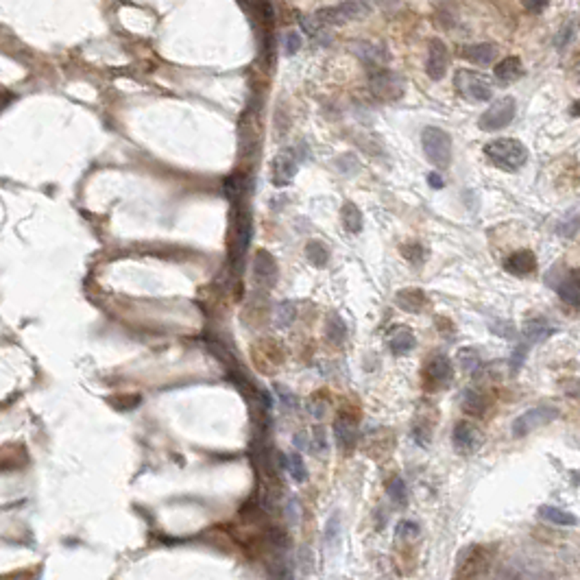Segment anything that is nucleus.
Masks as SVG:
<instances>
[{
	"instance_id": "c756f323",
	"label": "nucleus",
	"mask_w": 580,
	"mask_h": 580,
	"mask_svg": "<svg viewBox=\"0 0 580 580\" xmlns=\"http://www.w3.org/2000/svg\"><path fill=\"white\" fill-rule=\"evenodd\" d=\"M295 317H297V308H295V303H290V301L279 303L277 310H275V323H277V327H288L290 323L295 321Z\"/></svg>"
},
{
	"instance_id": "4c0bfd02",
	"label": "nucleus",
	"mask_w": 580,
	"mask_h": 580,
	"mask_svg": "<svg viewBox=\"0 0 580 580\" xmlns=\"http://www.w3.org/2000/svg\"><path fill=\"white\" fill-rule=\"evenodd\" d=\"M277 395H279V401H282V406L284 408H297V397L293 395V393H288L286 389H282V386H277Z\"/></svg>"
},
{
	"instance_id": "37998d69",
	"label": "nucleus",
	"mask_w": 580,
	"mask_h": 580,
	"mask_svg": "<svg viewBox=\"0 0 580 580\" xmlns=\"http://www.w3.org/2000/svg\"><path fill=\"white\" fill-rule=\"evenodd\" d=\"M569 114H572V116H580V101H576V103L572 105Z\"/></svg>"
},
{
	"instance_id": "2eb2a0df",
	"label": "nucleus",
	"mask_w": 580,
	"mask_h": 580,
	"mask_svg": "<svg viewBox=\"0 0 580 580\" xmlns=\"http://www.w3.org/2000/svg\"><path fill=\"white\" fill-rule=\"evenodd\" d=\"M253 269H256V279H258L262 286L271 288V286L277 282V264H275V260H273L271 253L260 251V253L256 256Z\"/></svg>"
},
{
	"instance_id": "20e7f679",
	"label": "nucleus",
	"mask_w": 580,
	"mask_h": 580,
	"mask_svg": "<svg viewBox=\"0 0 580 580\" xmlns=\"http://www.w3.org/2000/svg\"><path fill=\"white\" fill-rule=\"evenodd\" d=\"M369 90L380 101H386V103L399 101L406 92V79L389 68L375 70V72H369Z\"/></svg>"
},
{
	"instance_id": "412c9836",
	"label": "nucleus",
	"mask_w": 580,
	"mask_h": 580,
	"mask_svg": "<svg viewBox=\"0 0 580 580\" xmlns=\"http://www.w3.org/2000/svg\"><path fill=\"white\" fill-rule=\"evenodd\" d=\"M496 79L502 83H512L524 77V63L519 57H506L496 63Z\"/></svg>"
},
{
	"instance_id": "bb28decb",
	"label": "nucleus",
	"mask_w": 580,
	"mask_h": 580,
	"mask_svg": "<svg viewBox=\"0 0 580 580\" xmlns=\"http://www.w3.org/2000/svg\"><path fill=\"white\" fill-rule=\"evenodd\" d=\"M341 539V512H332L329 519L325 522V530H323V541L327 548H334Z\"/></svg>"
},
{
	"instance_id": "c9c22d12",
	"label": "nucleus",
	"mask_w": 580,
	"mask_h": 580,
	"mask_svg": "<svg viewBox=\"0 0 580 580\" xmlns=\"http://www.w3.org/2000/svg\"><path fill=\"white\" fill-rule=\"evenodd\" d=\"M297 51H301V35L297 31H286L284 33V53L295 55Z\"/></svg>"
},
{
	"instance_id": "b1692460",
	"label": "nucleus",
	"mask_w": 580,
	"mask_h": 580,
	"mask_svg": "<svg viewBox=\"0 0 580 580\" xmlns=\"http://www.w3.org/2000/svg\"><path fill=\"white\" fill-rule=\"evenodd\" d=\"M282 465L295 482L301 484V482L308 480V469H305V462H303L299 452H290L288 456H282Z\"/></svg>"
},
{
	"instance_id": "e433bc0d",
	"label": "nucleus",
	"mask_w": 580,
	"mask_h": 580,
	"mask_svg": "<svg viewBox=\"0 0 580 580\" xmlns=\"http://www.w3.org/2000/svg\"><path fill=\"white\" fill-rule=\"evenodd\" d=\"M526 353H528V347L526 345H517L515 349H512L510 353V365H512V373H517L526 360Z\"/></svg>"
},
{
	"instance_id": "f8f14e48",
	"label": "nucleus",
	"mask_w": 580,
	"mask_h": 580,
	"mask_svg": "<svg viewBox=\"0 0 580 580\" xmlns=\"http://www.w3.org/2000/svg\"><path fill=\"white\" fill-rule=\"evenodd\" d=\"M504 271L515 277H526L537 271V256H534L530 249H519L515 253H510L504 260Z\"/></svg>"
},
{
	"instance_id": "a18cd8bd",
	"label": "nucleus",
	"mask_w": 580,
	"mask_h": 580,
	"mask_svg": "<svg viewBox=\"0 0 580 580\" xmlns=\"http://www.w3.org/2000/svg\"><path fill=\"white\" fill-rule=\"evenodd\" d=\"M578 72H580V61H578Z\"/></svg>"
},
{
	"instance_id": "79ce46f5",
	"label": "nucleus",
	"mask_w": 580,
	"mask_h": 580,
	"mask_svg": "<svg viewBox=\"0 0 580 580\" xmlns=\"http://www.w3.org/2000/svg\"><path fill=\"white\" fill-rule=\"evenodd\" d=\"M524 7H526L528 11H532V13H541V11L548 9V3H526Z\"/></svg>"
},
{
	"instance_id": "a19ab883",
	"label": "nucleus",
	"mask_w": 580,
	"mask_h": 580,
	"mask_svg": "<svg viewBox=\"0 0 580 580\" xmlns=\"http://www.w3.org/2000/svg\"><path fill=\"white\" fill-rule=\"evenodd\" d=\"M428 184H430V186H432L434 190H441L445 182H443L441 172H430V175H428Z\"/></svg>"
},
{
	"instance_id": "c85d7f7f",
	"label": "nucleus",
	"mask_w": 580,
	"mask_h": 580,
	"mask_svg": "<svg viewBox=\"0 0 580 580\" xmlns=\"http://www.w3.org/2000/svg\"><path fill=\"white\" fill-rule=\"evenodd\" d=\"M456 360H458V365L465 369V371H476V369H480V355H478V351L474 349V347H462V349H458V353H456Z\"/></svg>"
},
{
	"instance_id": "6e6552de",
	"label": "nucleus",
	"mask_w": 580,
	"mask_h": 580,
	"mask_svg": "<svg viewBox=\"0 0 580 580\" xmlns=\"http://www.w3.org/2000/svg\"><path fill=\"white\" fill-rule=\"evenodd\" d=\"M423 377L432 389H448L454 380V367L448 355H434L423 369Z\"/></svg>"
},
{
	"instance_id": "2f4dec72",
	"label": "nucleus",
	"mask_w": 580,
	"mask_h": 580,
	"mask_svg": "<svg viewBox=\"0 0 580 580\" xmlns=\"http://www.w3.org/2000/svg\"><path fill=\"white\" fill-rule=\"evenodd\" d=\"M308 450H310L312 454H319V456L327 454L329 445H327V434H325L323 428H315V430H312V434H310V448H308Z\"/></svg>"
},
{
	"instance_id": "0eeeda50",
	"label": "nucleus",
	"mask_w": 580,
	"mask_h": 580,
	"mask_svg": "<svg viewBox=\"0 0 580 580\" xmlns=\"http://www.w3.org/2000/svg\"><path fill=\"white\" fill-rule=\"evenodd\" d=\"M450 63H452V57H450V51H448V44H445L441 37H432V39L428 42L426 75H428L432 81H441L445 75H448Z\"/></svg>"
},
{
	"instance_id": "7ed1b4c3",
	"label": "nucleus",
	"mask_w": 580,
	"mask_h": 580,
	"mask_svg": "<svg viewBox=\"0 0 580 580\" xmlns=\"http://www.w3.org/2000/svg\"><path fill=\"white\" fill-rule=\"evenodd\" d=\"M454 85L456 92L469 103H486L493 99V81L482 72L460 68L454 75Z\"/></svg>"
},
{
	"instance_id": "5701e85b",
	"label": "nucleus",
	"mask_w": 580,
	"mask_h": 580,
	"mask_svg": "<svg viewBox=\"0 0 580 580\" xmlns=\"http://www.w3.org/2000/svg\"><path fill=\"white\" fill-rule=\"evenodd\" d=\"M341 220H343V225L349 234H358L362 232V225H365V218H362V212L360 208L351 203V201H347V203L343 206L341 210Z\"/></svg>"
},
{
	"instance_id": "a211bd4d",
	"label": "nucleus",
	"mask_w": 580,
	"mask_h": 580,
	"mask_svg": "<svg viewBox=\"0 0 580 580\" xmlns=\"http://www.w3.org/2000/svg\"><path fill=\"white\" fill-rule=\"evenodd\" d=\"M395 301L401 310L410 312V315H419V312L423 310V305L428 303V297L419 288H406V290H399Z\"/></svg>"
},
{
	"instance_id": "f3484780",
	"label": "nucleus",
	"mask_w": 580,
	"mask_h": 580,
	"mask_svg": "<svg viewBox=\"0 0 580 580\" xmlns=\"http://www.w3.org/2000/svg\"><path fill=\"white\" fill-rule=\"evenodd\" d=\"M524 336H526V341L528 343H543V341H548L550 336H554L556 334V327L550 323V321H546V319H541V317H534V319H528L526 323H524Z\"/></svg>"
},
{
	"instance_id": "72a5a7b5",
	"label": "nucleus",
	"mask_w": 580,
	"mask_h": 580,
	"mask_svg": "<svg viewBox=\"0 0 580 580\" xmlns=\"http://www.w3.org/2000/svg\"><path fill=\"white\" fill-rule=\"evenodd\" d=\"M576 29H578V22L576 20H572V22H565V25L561 27V31H559V35H556V39H554V44H556V49H565L567 44L574 39V35H576Z\"/></svg>"
},
{
	"instance_id": "4468645a",
	"label": "nucleus",
	"mask_w": 580,
	"mask_h": 580,
	"mask_svg": "<svg viewBox=\"0 0 580 580\" xmlns=\"http://www.w3.org/2000/svg\"><path fill=\"white\" fill-rule=\"evenodd\" d=\"M537 515H539V519H543L552 526H559V528H574L578 524V517L574 515V512H569L561 506H552V504L539 506Z\"/></svg>"
},
{
	"instance_id": "39448f33",
	"label": "nucleus",
	"mask_w": 580,
	"mask_h": 580,
	"mask_svg": "<svg viewBox=\"0 0 580 580\" xmlns=\"http://www.w3.org/2000/svg\"><path fill=\"white\" fill-rule=\"evenodd\" d=\"M515 114H517V101L512 96H502L491 103L488 109L482 111V116L478 118V127L486 133L502 131L512 122Z\"/></svg>"
},
{
	"instance_id": "7c9ffc66",
	"label": "nucleus",
	"mask_w": 580,
	"mask_h": 580,
	"mask_svg": "<svg viewBox=\"0 0 580 580\" xmlns=\"http://www.w3.org/2000/svg\"><path fill=\"white\" fill-rule=\"evenodd\" d=\"M421 534V526L415 522V519H401L399 524H397V528H395V537L397 539H406V541H410V539H417Z\"/></svg>"
},
{
	"instance_id": "f03ea898",
	"label": "nucleus",
	"mask_w": 580,
	"mask_h": 580,
	"mask_svg": "<svg viewBox=\"0 0 580 580\" xmlns=\"http://www.w3.org/2000/svg\"><path fill=\"white\" fill-rule=\"evenodd\" d=\"M421 146L432 166L445 170L452 164V138L448 131L439 127H426L421 131Z\"/></svg>"
},
{
	"instance_id": "c03bdc74",
	"label": "nucleus",
	"mask_w": 580,
	"mask_h": 580,
	"mask_svg": "<svg viewBox=\"0 0 580 580\" xmlns=\"http://www.w3.org/2000/svg\"><path fill=\"white\" fill-rule=\"evenodd\" d=\"M572 480H574V484L580 486V472H574V474H572Z\"/></svg>"
},
{
	"instance_id": "4be33fe9",
	"label": "nucleus",
	"mask_w": 580,
	"mask_h": 580,
	"mask_svg": "<svg viewBox=\"0 0 580 580\" xmlns=\"http://www.w3.org/2000/svg\"><path fill=\"white\" fill-rule=\"evenodd\" d=\"M460 406L467 415H472V417H482L488 408V399L478 393V391H465L462 393V401H460Z\"/></svg>"
},
{
	"instance_id": "473e14b6",
	"label": "nucleus",
	"mask_w": 580,
	"mask_h": 580,
	"mask_svg": "<svg viewBox=\"0 0 580 580\" xmlns=\"http://www.w3.org/2000/svg\"><path fill=\"white\" fill-rule=\"evenodd\" d=\"M345 323L341 321V317L339 315H332L329 317V321H327V339L332 341V343H336V345H341L343 341H345Z\"/></svg>"
},
{
	"instance_id": "9b49d317",
	"label": "nucleus",
	"mask_w": 580,
	"mask_h": 580,
	"mask_svg": "<svg viewBox=\"0 0 580 580\" xmlns=\"http://www.w3.org/2000/svg\"><path fill=\"white\" fill-rule=\"evenodd\" d=\"M297 166H299V162L295 158V151L293 149H284L275 158V162H273V184L279 186V188L288 186L290 182L295 179Z\"/></svg>"
},
{
	"instance_id": "9d476101",
	"label": "nucleus",
	"mask_w": 580,
	"mask_h": 580,
	"mask_svg": "<svg viewBox=\"0 0 580 580\" xmlns=\"http://www.w3.org/2000/svg\"><path fill=\"white\" fill-rule=\"evenodd\" d=\"M351 51L360 57V61L367 65L371 72L375 70H382L386 68V63L391 61V55L384 46H377V44H371V42H358L353 44Z\"/></svg>"
},
{
	"instance_id": "ea45409f",
	"label": "nucleus",
	"mask_w": 580,
	"mask_h": 580,
	"mask_svg": "<svg viewBox=\"0 0 580 580\" xmlns=\"http://www.w3.org/2000/svg\"><path fill=\"white\" fill-rule=\"evenodd\" d=\"M293 445L297 448V452H299V450H308V448H310V434H305V432H297V434H295V439H293Z\"/></svg>"
},
{
	"instance_id": "aec40b11",
	"label": "nucleus",
	"mask_w": 580,
	"mask_h": 580,
	"mask_svg": "<svg viewBox=\"0 0 580 580\" xmlns=\"http://www.w3.org/2000/svg\"><path fill=\"white\" fill-rule=\"evenodd\" d=\"M559 297L569 305H580V271H569L565 277H561L559 284Z\"/></svg>"
},
{
	"instance_id": "58836bf2",
	"label": "nucleus",
	"mask_w": 580,
	"mask_h": 580,
	"mask_svg": "<svg viewBox=\"0 0 580 580\" xmlns=\"http://www.w3.org/2000/svg\"><path fill=\"white\" fill-rule=\"evenodd\" d=\"M286 515H288V522L290 524H297L299 522V502L295 498H290L288 504H286Z\"/></svg>"
},
{
	"instance_id": "f704fd0d",
	"label": "nucleus",
	"mask_w": 580,
	"mask_h": 580,
	"mask_svg": "<svg viewBox=\"0 0 580 580\" xmlns=\"http://www.w3.org/2000/svg\"><path fill=\"white\" fill-rule=\"evenodd\" d=\"M339 11L343 13V18H345V20H351V18H362V15H367L369 5H365V3H343V5H339Z\"/></svg>"
},
{
	"instance_id": "6ab92c4d",
	"label": "nucleus",
	"mask_w": 580,
	"mask_h": 580,
	"mask_svg": "<svg viewBox=\"0 0 580 580\" xmlns=\"http://www.w3.org/2000/svg\"><path fill=\"white\" fill-rule=\"evenodd\" d=\"M389 347L395 355H406L417 347V339L408 327H395V329H391Z\"/></svg>"
},
{
	"instance_id": "a878e982",
	"label": "nucleus",
	"mask_w": 580,
	"mask_h": 580,
	"mask_svg": "<svg viewBox=\"0 0 580 580\" xmlns=\"http://www.w3.org/2000/svg\"><path fill=\"white\" fill-rule=\"evenodd\" d=\"M305 258L315 266H319V269H323V266L327 264V260H329V251L321 240H310L308 247H305Z\"/></svg>"
},
{
	"instance_id": "ddd939ff",
	"label": "nucleus",
	"mask_w": 580,
	"mask_h": 580,
	"mask_svg": "<svg viewBox=\"0 0 580 580\" xmlns=\"http://www.w3.org/2000/svg\"><path fill=\"white\" fill-rule=\"evenodd\" d=\"M334 439H336L339 448L345 454H349L355 448V443H358V430H355L353 421L347 417H339L334 421Z\"/></svg>"
},
{
	"instance_id": "423d86ee",
	"label": "nucleus",
	"mask_w": 580,
	"mask_h": 580,
	"mask_svg": "<svg viewBox=\"0 0 580 580\" xmlns=\"http://www.w3.org/2000/svg\"><path fill=\"white\" fill-rule=\"evenodd\" d=\"M561 415V410L556 408V406H534L526 412H522L515 421H512V426H510V432L515 439H522V436H528L530 432L534 430H539L543 426H548V423L556 421Z\"/></svg>"
},
{
	"instance_id": "cd10ccee",
	"label": "nucleus",
	"mask_w": 580,
	"mask_h": 580,
	"mask_svg": "<svg viewBox=\"0 0 580 580\" xmlns=\"http://www.w3.org/2000/svg\"><path fill=\"white\" fill-rule=\"evenodd\" d=\"M399 253L404 256L410 264H415V266L423 264V262H426V258H428V251H426V247H423L421 242H406V244H401Z\"/></svg>"
},
{
	"instance_id": "393cba45",
	"label": "nucleus",
	"mask_w": 580,
	"mask_h": 580,
	"mask_svg": "<svg viewBox=\"0 0 580 580\" xmlns=\"http://www.w3.org/2000/svg\"><path fill=\"white\" fill-rule=\"evenodd\" d=\"M386 493H389V500L397 506V508H404L408 504V491H406V482L404 478L395 476L389 486H386Z\"/></svg>"
},
{
	"instance_id": "1a4fd4ad",
	"label": "nucleus",
	"mask_w": 580,
	"mask_h": 580,
	"mask_svg": "<svg viewBox=\"0 0 580 580\" xmlns=\"http://www.w3.org/2000/svg\"><path fill=\"white\" fill-rule=\"evenodd\" d=\"M452 443H454V450L460 452V454H474L480 445H482V432L474 426L469 421H458L454 426V432H452Z\"/></svg>"
},
{
	"instance_id": "dca6fc26",
	"label": "nucleus",
	"mask_w": 580,
	"mask_h": 580,
	"mask_svg": "<svg viewBox=\"0 0 580 580\" xmlns=\"http://www.w3.org/2000/svg\"><path fill=\"white\" fill-rule=\"evenodd\" d=\"M500 55V49L496 44H472V46L462 49V57L469 59L476 65H491Z\"/></svg>"
},
{
	"instance_id": "f257e3e1",
	"label": "nucleus",
	"mask_w": 580,
	"mask_h": 580,
	"mask_svg": "<svg viewBox=\"0 0 580 580\" xmlns=\"http://www.w3.org/2000/svg\"><path fill=\"white\" fill-rule=\"evenodd\" d=\"M484 155H486V160L491 164L498 166L500 170H506V172L522 170L528 164V158H530L528 149L515 138H498V140L486 142L484 144Z\"/></svg>"
}]
</instances>
